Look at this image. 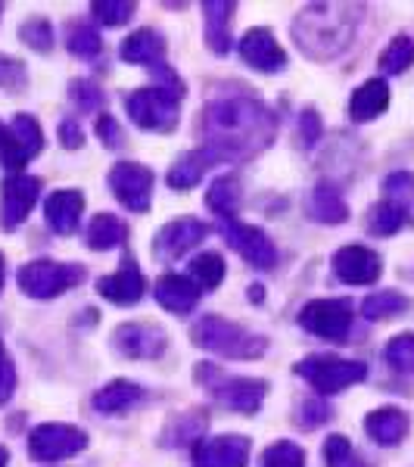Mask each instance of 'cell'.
<instances>
[{
	"mask_svg": "<svg viewBox=\"0 0 414 467\" xmlns=\"http://www.w3.org/2000/svg\"><path fill=\"white\" fill-rule=\"evenodd\" d=\"M277 131L274 112L250 97H224L202 109V144L212 147L222 162L255 156Z\"/></svg>",
	"mask_w": 414,
	"mask_h": 467,
	"instance_id": "cell-1",
	"label": "cell"
},
{
	"mask_svg": "<svg viewBox=\"0 0 414 467\" xmlns=\"http://www.w3.org/2000/svg\"><path fill=\"white\" fill-rule=\"evenodd\" d=\"M346 4H315L303 10L293 22V37L312 59H334L349 47L356 35V16Z\"/></svg>",
	"mask_w": 414,
	"mask_h": 467,
	"instance_id": "cell-2",
	"label": "cell"
},
{
	"mask_svg": "<svg viewBox=\"0 0 414 467\" xmlns=\"http://www.w3.org/2000/svg\"><path fill=\"white\" fill-rule=\"evenodd\" d=\"M193 343L200 349L212 352V356L222 358H259L265 356L268 340L262 334H253V330L240 327L234 321H224L222 315H206L193 324L191 330Z\"/></svg>",
	"mask_w": 414,
	"mask_h": 467,
	"instance_id": "cell-3",
	"label": "cell"
},
{
	"mask_svg": "<svg viewBox=\"0 0 414 467\" xmlns=\"http://www.w3.org/2000/svg\"><path fill=\"white\" fill-rule=\"evenodd\" d=\"M202 387L209 389V396L215 402H222L224 409H234L240 414H255L262 409V399L268 393V383L259 378H234V374L218 371L215 365L202 361V365L193 371Z\"/></svg>",
	"mask_w": 414,
	"mask_h": 467,
	"instance_id": "cell-4",
	"label": "cell"
},
{
	"mask_svg": "<svg viewBox=\"0 0 414 467\" xmlns=\"http://www.w3.org/2000/svg\"><path fill=\"white\" fill-rule=\"evenodd\" d=\"M293 371H296L318 396L343 393V389L356 387V383L367 378V365L349 361V358H336V356H308L299 361Z\"/></svg>",
	"mask_w": 414,
	"mask_h": 467,
	"instance_id": "cell-5",
	"label": "cell"
},
{
	"mask_svg": "<svg viewBox=\"0 0 414 467\" xmlns=\"http://www.w3.org/2000/svg\"><path fill=\"white\" fill-rule=\"evenodd\" d=\"M181 97L184 90L175 88H144V90H134L131 97L125 100L128 116L138 128H147V131H171L178 125V107H181Z\"/></svg>",
	"mask_w": 414,
	"mask_h": 467,
	"instance_id": "cell-6",
	"label": "cell"
},
{
	"mask_svg": "<svg viewBox=\"0 0 414 467\" xmlns=\"http://www.w3.org/2000/svg\"><path fill=\"white\" fill-rule=\"evenodd\" d=\"M81 281H85V265H63V262L35 259L19 268V290L32 299H54Z\"/></svg>",
	"mask_w": 414,
	"mask_h": 467,
	"instance_id": "cell-7",
	"label": "cell"
},
{
	"mask_svg": "<svg viewBox=\"0 0 414 467\" xmlns=\"http://www.w3.org/2000/svg\"><path fill=\"white\" fill-rule=\"evenodd\" d=\"M299 324L321 340L346 343L352 330V306L349 299H315L299 312Z\"/></svg>",
	"mask_w": 414,
	"mask_h": 467,
	"instance_id": "cell-8",
	"label": "cell"
},
{
	"mask_svg": "<svg viewBox=\"0 0 414 467\" xmlns=\"http://www.w3.org/2000/svg\"><path fill=\"white\" fill-rule=\"evenodd\" d=\"M88 449V433L72 424H41L28 433V451L37 462H63Z\"/></svg>",
	"mask_w": 414,
	"mask_h": 467,
	"instance_id": "cell-9",
	"label": "cell"
},
{
	"mask_svg": "<svg viewBox=\"0 0 414 467\" xmlns=\"http://www.w3.org/2000/svg\"><path fill=\"white\" fill-rule=\"evenodd\" d=\"M109 187L116 200L131 213H147L153 197V171L140 162H119L109 171Z\"/></svg>",
	"mask_w": 414,
	"mask_h": 467,
	"instance_id": "cell-10",
	"label": "cell"
},
{
	"mask_svg": "<svg viewBox=\"0 0 414 467\" xmlns=\"http://www.w3.org/2000/svg\"><path fill=\"white\" fill-rule=\"evenodd\" d=\"M41 197V181L32 175H10L0 187V224L4 231L19 228L22 222L32 213V206Z\"/></svg>",
	"mask_w": 414,
	"mask_h": 467,
	"instance_id": "cell-11",
	"label": "cell"
},
{
	"mask_svg": "<svg viewBox=\"0 0 414 467\" xmlns=\"http://www.w3.org/2000/svg\"><path fill=\"white\" fill-rule=\"evenodd\" d=\"M222 234L231 244V250L243 255L253 268H274L277 265V250L262 228L240 224V222H234V218H228V222H222Z\"/></svg>",
	"mask_w": 414,
	"mask_h": 467,
	"instance_id": "cell-12",
	"label": "cell"
},
{
	"mask_svg": "<svg viewBox=\"0 0 414 467\" xmlns=\"http://www.w3.org/2000/svg\"><path fill=\"white\" fill-rule=\"evenodd\" d=\"M209 237V224L197 222V218H178V222L165 224L153 240V255L160 262H175L193 246Z\"/></svg>",
	"mask_w": 414,
	"mask_h": 467,
	"instance_id": "cell-13",
	"label": "cell"
},
{
	"mask_svg": "<svg viewBox=\"0 0 414 467\" xmlns=\"http://www.w3.org/2000/svg\"><path fill=\"white\" fill-rule=\"evenodd\" d=\"M112 346L128 358H160L169 346V334L160 324H122L112 334Z\"/></svg>",
	"mask_w": 414,
	"mask_h": 467,
	"instance_id": "cell-14",
	"label": "cell"
},
{
	"mask_svg": "<svg viewBox=\"0 0 414 467\" xmlns=\"http://www.w3.org/2000/svg\"><path fill=\"white\" fill-rule=\"evenodd\" d=\"M250 462V440L237 433L200 440L193 446V467H246Z\"/></svg>",
	"mask_w": 414,
	"mask_h": 467,
	"instance_id": "cell-15",
	"label": "cell"
},
{
	"mask_svg": "<svg viewBox=\"0 0 414 467\" xmlns=\"http://www.w3.org/2000/svg\"><path fill=\"white\" fill-rule=\"evenodd\" d=\"M334 275L352 287H367L383 275V262L367 246H343L334 253Z\"/></svg>",
	"mask_w": 414,
	"mask_h": 467,
	"instance_id": "cell-16",
	"label": "cell"
},
{
	"mask_svg": "<svg viewBox=\"0 0 414 467\" xmlns=\"http://www.w3.org/2000/svg\"><path fill=\"white\" fill-rule=\"evenodd\" d=\"M240 57L255 72H281L287 66V54L274 41L271 28H250V32L240 37Z\"/></svg>",
	"mask_w": 414,
	"mask_h": 467,
	"instance_id": "cell-17",
	"label": "cell"
},
{
	"mask_svg": "<svg viewBox=\"0 0 414 467\" xmlns=\"http://www.w3.org/2000/svg\"><path fill=\"white\" fill-rule=\"evenodd\" d=\"M97 290H100V296H107L116 306H134L147 293V281L140 275V268L134 265V259H128L116 275H103L97 281Z\"/></svg>",
	"mask_w": 414,
	"mask_h": 467,
	"instance_id": "cell-18",
	"label": "cell"
},
{
	"mask_svg": "<svg viewBox=\"0 0 414 467\" xmlns=\"http://www.w3.org/2000/svg\"><path fill=\"white\" fill-rule=\"evenodd\" d=\"M222 160H218V153L212 147L200 144L197 150H191V153H184L181 160L171 165L169 171V184L175 187V191H191V187H197L202 175H206L212 165H218Z\"/></svg>",
	"mask_w": 414,
	"mask_h": 467,
	"instance_id": "cell-19",
	"label": "cell"
},
{
	"mask_svg": "<svg viewBox=\"0 0 414 467\" xmlns=\"http://www.w3.org/2000/svg\"><path fill=\"white\" fill-rule=\"evenodd\" d=\"M153 293H156V303H160L162 308H169V312H175V315L193 312L200 303L197 284L184 275H162L160 281H156Z\"/></svg>",
	"mask_w": 414,
	"mask_h": 467,
	"instance_id": "cell-20",
	"label": "cell"
},
{
	"mask_svg": "<svg viewBox=\"0 0 414 467\" xmlns=\"http://www.w3.org/2000/svg\"><path fill=\"white\" fill-rule=\"evenodd\" d=\"M237 4L234 0H206L202 13H206V44L218 57L231 50V19H234Z\"/></svg>",
	"mask_w": 414,
	"mask_h": 467,
	"instance_id": "cell-21",
	"label": "cell"
},
{
	"mask_svg": "<svg viewBox=\"0 0 414 467\" xmlns=\"http://www.w3.org/2000/svg\"><path fill=\"white\" fill-rule=\"evenodd\" d=\"M81 213H85V197L78 191H54L47 202H44L47 224L57 234H75L81 222Z\"/></svg>",
	"mask_w": 414,
	"mask_h": 467,
	"instance_id": "cell-22",
	"label": "cell"
},
{
	"mask_svg": "<svg viewBox=\"0 0 414 467\" xmlns=\"http://www.w3.org/2000/svg\"><path fill=\"white\" fill-rule=\"evenodd\" d=\"M365 431L378 446H398L409 433V414L402 409H378L365 418Z\"/></svg>",
	"mask_w": 414,
	"mask_h": 467,
	"instance_id": "cell-23",
	"label": "cell"
},
{
	"mask_svg": "<svg viewBox=\"0 0 414 467\" xmlns=\"http://www.w3.org/2000/svg\"><path fill=\"white\" fill-rule=\"evenodd\" d=\"M125 63H144V66H160L165 57V37L156 28H138L122 41L119 47Z\"/></svg>",
	"mask_w": 414,
	"mask_h": 467,
	"instance_id": "cell-24",
	"label": "cell"
},
{
	"mask_svg": "<svg viewBox=\"0 0 414 467\" xmlns=\"http://www.w3.org/2000/svg\"><path fill=\"white\" fill-rule=\"evenodd\" d=\"M389 107V88L383 78H371L365 81L356 94H352L349 100V116L352 122H371V119H378L380 112H387Z\"/></svg>",
	"mask_w": 414,
	"mask_h": 467,
	"instance_id": "cell-25",
	"label": "cell"
},
{
	"mask_svg": "<svg viewBox=\"0 0 414 467\" xmlns=\"http://www.w3.org/2000/svg\"><path fill=\"white\" fill-rule=\"evenodd\" d=\"M140 399H144V389H140L134 380H112L94 393V409L103 414H119V411L134 409Z\"/></svg>",
	"mask_w": 414,
	"mask_h": 467,
	"instance_id": "cell-26",
	"label": "cell"
},
{
	"mask_svg": "<svg viewBox=\"0 0 414 467\" xmlns=\"http://www.w3.org/2000/svg\"><path fill=\"white\" fill-rule=\"evenodd\" d=\"M312 215L325 224H340L349 218V206H346L343 193L336 191L334 184L321 181V184L312 191Z\"/></svg>",
	"mask_w": 414,
	"mask_h": 467,
	"instance_id": "cell-27",
	"label": "cell"
},
{
	"mask_svg": "<svg viewBox=\"0 0 414 467\" xmlns=\"http://www.w3.org/2000/svg\"><path fill=\"white\" fill-rule=\"evenodd\" d=\"M125 237H128L125 222H122V218H116V215H109V213L94 215V222H90V228H88V246H90V250H97V253L112 250V246H119Z\"/></svg>",
	"mask_w": 414,
	"mask_h": 467,
	"instance_id": "cell-28",
	"label": "cell"
},
{
	"mask_svg": "<svg viewBox=\"0 0 414 467\" xmlns=\"http://www.w3.org/2000/svg\"><path fill=\"white\" fill-rule=\"evenodd\" d=\"M209 209L222 218V222H228V218H234L237 215V209H240V181L237 175H222L215 181L212 187H209Z\"/></svg>",
	"mask_w": 414,
	"mask_h": 467,
	"instance_id": "cell-29",
	"label": "cell"
},
{
	"mask_svg": "<svg viewBox=\"0 0 414 467\" xmlns=\"http://www.w3.org/2000/svg\"><path fill=\"white\" fill-rule=\"evenodd\" d=\"M209 418L206 411L197 409V411H184L178 418H171V424L165 427V446H187V442L200 440L202 431H206Z\"/></svg>",
	"mask_w": 414,
	"mask_h": 467,
	"instance_id": "cell-30",
	"label": "cell"
},
{
	"mask_svg": "<svg viewBox=\"0 0 414 467\" xmlns=\"http://www.w3.org/2000/svg\"><path fill=\"white\" fill-rule=\"evenodd\" d=\"M411 308V299L405 293H396V290H380V293H371V296L361 303V315L367 321H383V318H396V315L409 312Z\"/></svg>",
	"mask_w": 414,
	"mask_h": 467,
	"instance_id": "cell-31",
	"label": "cell"
},
{
	"mask_svg": "<svg viewBox=\"0 0 414 467\" xmlns=\"http://www.w3.org/2000/svg\"><path fill=\"white\" fill-rule=\"evenodd\" d=\"M383 191H387V200L405 215V222H414V175L411 171H393V175L383 181Z\"/></svg>",
	"mask_w": 414,
	"mask_h": 467,
	"instance_id": "cell-32",
	"label": "cell"
},
{
	"mask_svg": "<svg viewBox=\"0 0 414 467\" xmlns=\"http://www.w3.org/2000/svg\"><path fill=\"white\" fill-rule=\"evenodd\" d=\"M191 277L202 290H215L224 281V259L218 253H202L191 262Z\"/></svg>",
	"mask_w": 414,
	"mask_h": 467,
	"instance_id": "cell-33",
	"label": "cell"
},
{
	"mask_svg": "<svg viewBox=\"0 0 414 467\" xmlns=\"http://www.w3.org/2000/svg\"><path fill=\"white\" fill-rule=\"evenodd\" d=\"M66 47H69V54H75V57L90 59V57H97L103 50V41H100V35H97L94 26L78 22V26L66 28Z\"/></svg>",
	"mask_w": 414,
	"mask_h": 467,
	"instance_id": "cell-34",
	"label": "cell"
},
{
	"mask_svg": "<svg viewBox=\"0 0 414 467\" xmlns=\"http://www.w3.org/2000/svg\"><path fill=\"white\" fill-rule=\"evenodd\" d=\"M414 63V41L409 35H396L389 41V47L380 54V69L387 75H398L405 72Z\"/></svg>",
	"mask_w": 414,
	"mask_h": 467,
	"instance_id": "cell-35",
	"label": "cell"
},
{
	"mask_svg": "<svg viewBox=\"0 0 414 467\" xmlns=\"http://www.w3.org/2000/svg\"><path fill=\"white\" fill-rule=\"evenodd\" d=\"M402 224H405V215L398 213L389 200H380L378 206L367 213V231L378 234V237H389V234H396Z\"/></svg>",
	"mask_w": 414,
	"mask_h": 467,
	"instance_id": "cell-36",
	"label": "cell"
},
{
	"mask_svg": "<svg viewBox=\"0 0 414 467\" xmlns=\"http://www.w3.org/2000/svg\"><path fill=\"white\" fill-rule=\"evenodd\" d=\"M13 134H16V140L26 150L28 160H35L37 153L44 150V134H41V125L35 122V116H26V112H19L16 119H13Z\"/></svg>",
	"mask_w": 414,
	"mask_h": 467,
	"instance_id": "cell-37",
	"label": "cell"
},
{
	"mask_svg": "<svg viewBox=\"0 0 414 467\" xmlns=\"http://www.w3.org/2000/svg\"><path fill=\"white\" fill-rule=\"evenodd\" d=\"M134 10H138V4L134 0H97V4H90V13L97 16V22H103V26H125L128 19L134 16Z\"/></svg>",
	"mask_w": 414,
	"mask_h": 467,
	"instance_id": "cell-38",
	"label": "cell"
},
{
	"mask_svg": "<svg viewBox=\"0 0 414 467\" xmlns=\"http://www.w3.org/2000/svg\"><path fill=\"white\" fill-rule=\"evenodd\" d=\"M325 462L327 467H371L361 462V455L356 449H352V442L346 440V436H327L325 442Z\"/></svg>",
	"mask_w": 414,
	"mask_h": 467,
	"instance_id": "cell-39",
	"label": "cell"
},
{
	"mask_svg": "<svg viewBox=\"0 0 414 467\" xmlns=\"http://www.w3.org/2000/svg\"><path fill=\"white\" fill-rule=\"evenodd\" d=\"M262 467H305V451H303V446H296V442L281 440L265 449Z\"/></svg>",
	"mask_w": 414,
	"mask_h": 467,
	"instance_id": "cell-40",
	"label": "cell"
},
{
	"mask_svg": "<svg viewBox=\"0 0 414 467\" xmlns=\"http://www.w3.org/2000/svg\"><path fill=\"white\" fill-rule=\"evenodd\" d=\"M19 37L32 50H37V54H47V50L54 47V28H50V22L44 16H35V19H28L26 26H19Z\"/></svg>",
	"mask_w": 414,
	"mask_h": 467,
	"instance_id": "cell-41",
	"label": "cell"
},
{
	"mask_svg": "<svg viewBox=\"0 0 414 467\" xmlns=\"http://www.w3.org/2000/svg\"><path fill=\"white\" fill-rule=\"evenodd\" d=\"M387 361L402 374H414V334H398L387 346Z\"/></svg>",
	"mask_w": 414,
	"mask_h": 467,
	"instance_id": "cell-42",
	"label": "cell"
},
{
	"mask_svg": "<svg viewBox=\"0 0 414 467\" xmlns=\"http://www.w3.org/2000/svg\"><path fill=\"white\" fill-rule=\"evenodd\" d=\"M26 162H28V156H26V150H22V144L16 140V134H13V128L0 122V165H4V169H10V171H16Z\"/></svg>",
	"mask_w": 414,
	"mask_h": 467,
	"instance_id": "cell-43",
	"label": "cell"
},
{
	"mask_svg": "<svg viewBox=\"0 0 414 467\" xmlns=\"http://www.w3.org/2000/svg\"><path fill=\"white\" fill-rule=\"evenodd\" d=\"M69 94H72V100L78 103V109H85V112H97V109L107 107V97H103V90L97 88L94 81H88V78H75L69 85Z\"/></svg>",
	"mask_w": 414,
	"mask_h": 467,
	"instance_id": "cell-44",
	"label": "cell"
},
{
	"mask_svg": "<svg viewBox=\"0 0 414 467\" xmlns=\"http://www.w3.org/2000/svg\"><path fill=\"white\" fill-rule=\"evenodd\" d=\"M22 85H26V66H22L19 59L0 54V88L16 90Z\"/></svg>",
	"mask_w": 414,
	"mask_h": 467,
	"instance_id": "cell-45",
	"label": "cell"
},
{
	"mask_svg": "<svg viewBox=\"0 0 414 467\" xmlns=\"http://www.w3.org/2000/svg\"><path fill=\"white\" fill-rule=\"evenodd\" d=\"M16 393V368H13V358L6 356L4 343H0V405H6Z\"/></svg>",
	"mask_w": 414,
	"mask_h": 467,
	"instance_id": "cell-46",
	"label": "cell"
},
{
	"mask_svg": "<svg viewBox=\"0 0 414 467\" xmlns=\"http://www.w3.org/2000/svg\"><path fill=\"white\" fill-rule=\"evenodd\" d=\"M97 138H100L109 150H116V147H122L125 134H122V128H119L116 119L103 112V116H97Z\"/></svg>",
	"mask_w": 414,
	"mask_h": 467,
	"instance_id": "cell-47",
	"label": "cell"
},
{
	"mask_svg": "<svg viewBox=\"0 0 414 467\" xmlns=\"http://www.w3.org/2000/svg\"><path fill=\"white\" fill-rule=\"evenodd\" d=\"M303 427H318V424H327L330 420V405L327 402H321V396L318 399H308V402L303 405Z\"/></svg>",
	"mask_w": 414,
	"mask_h": 467,
	"instance_id": "cell-48",
	"label": "cell"
},
{
	"mask_svg": "<svg viewBox=\"0 0 414 467\" xmlns=\"http://www.w3.org/2000/svg\"><path fill=\"white\" fill-rule=\"evenodd\" d=\"M299 131H303V144L312 147L315 140L321 138V116L315 109H305L303 116H299Z\"/></svg>",
	"mask_w": 414,
	"mask_h": 467,
	"instance_id": "cell-49",
	"label": "cell"
},
{
	"mask_svg": "<svg viewBox=\"0 0 414 467\" xmlns=\"http://www.w3.org/2000/svg\"><path fill=\"white\" fill-rule=\"evenodd\" d=\"M59 140H63L66 150H78L85 144V134H81V125L72 122V119H66L63 125H59Z\"/></svg>",
	"mask_w": 414,
	"mask_h": 467,
	"instance_id": "cell-50",
	"label": "cell"
},
{
	"mask_svg": "<svg viewBox=\"0 0 414 467\" xmlns=\"http://www.w3.org/2000/svg\"><path fill=\"white\" fill-rule=\"evenodd\" d=\"M250 296H253V303H262V287H259V284H253V287H250Z\"/></svg>",
	"mask_w": 414,
	"mask_h": 467,
	"instance_id": "cell-51",
	"label": "cell"
},
{
	"mask_svg": "<svg viewBox=\"0 0 414 467\" xmlns=\"http://www.w3.org/2000/svg\"><path fill=\"white\" fill-rule=\"evenodd\" d=\"M6 462H10V451H6V446H0V467H6Z\"/></svg>",
	"mask_w": 414,
	"mask_h": 467,
	"instance_id": "cell-52",
	"label": "cell"
},
{
	"mask_svg": "<svg viewBox=\"0 0 414 467\" xmlns=\"http://www.w3.org/2000/svg\"><path fill=\"white\" fill-rule=\"evenodd\" d=\"M4 277H6V268H4V253H0V290H4Z\"/></svg>",
	"mask_w": 414,
	"mask_h": 467,
	"instance_id": "cell-53",
	"label": "cell"
},
{
	"mask_svg": "<svg viewBox=\"0 0 414 467\" xmlns=\"http://www.w3.org/2000/svg\"><path fill=\"white\" fill-rule=\"evenodd\" d=\"M0 13H4V4H0Z\"/></svg>",
	"mask_w": 414,
	"mask_h": 467,
	"instance_id": "cell-54",
	"label": "cell"
}]
</instances>
